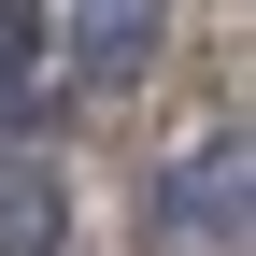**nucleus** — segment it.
<instances>
[{"label": "nucleus", "instance_id": "2", "mask_svg": "<svg viewBox=\"0 0 256 256\" xmlns=\"http://www.w3.org/2000/svg\"><path fill=\"white\" fill-rule=\"evenodd\" d=\"M156 28H171L156 0H86V14H72V57H86L100 86H128V72L156 57Z\"/></svg>", "mask_w": 256, "mask_h": 256}, {"label": "nucleus", "instance_id": "4", "mask_svg": "<svg viewBox=\"0 0 256 256\" xmlns=\"http://www.w3.org/2000/svg\"><path fill=\"white\" fill-rule=\"evenodd\" d=\"M28 57H43V14H28V0H0V100L28 86Z\"/></svg>", "mask_w": 256, "mask_h": 256}, {"label": "nucleus", "instance_id": "3", "mask_svg": "<svg viewBox=\"0 0 256 256\" xmlns=\"http://www.w3.org/2000/svg\"><path fill=\"white\" fill-rule=\"evenodd\" d=\"M57 228H72L57 171H0V256H57Z\"/></svg>", "mask_w": 256, "mask_h": 256}, {"label": "nucleus", "instance_id": "1", "mask_svg": "<svg viewBox=\"0 0 256 256\" xmlns=\"http://www.w3.org/2000/svg\"><path fill=\"white\" fill-rule=\"evenodd\" d=\"M156 242H171V256H228V242H242V142H200V156L171 171Z\"/></svg>", "mask_w": 256, "mask_h": 256}]
</instances>
